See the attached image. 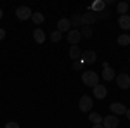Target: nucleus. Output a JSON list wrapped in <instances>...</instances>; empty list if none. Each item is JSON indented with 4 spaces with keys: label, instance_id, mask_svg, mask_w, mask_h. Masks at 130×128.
<instances>
[{
    "label": "nucleus",
    "instance_id": "nucleus-18",
    "mask_svg": "<svg viewBox=\"0 0 130 128\" xmlns=\"http://www.w3.org/2000/svg\"><path fill=\"white\" fill-rule=\"evenodd\" d=\"M70 23H71V28H75V30L80 28L82 26V14H75V16L70 19Z\"/></svg>",
    "mask_w": 130,
    "mask_h": 128
},
{
    "label": "nucleus",
    "instance_id": "nucleus-30",
    "mask_svg": "<svg viewBox=\"0 0 130 128\" xmlns=\"http://www.w3.org/2000/svg\"><path fill=\"white\" fill-rule=\"evenodd\" d=\"M2 17H4V10L0 9V19H2Z\"/></svg>",
    "mask_w": 130,
    "mask_h": 128
},
{
    "label": "nucleus",
    "instance_id": "nucleus-11",
    "mask_svg": "<svg viewBox=\"0 0 130 128\" xmlns=\"http://www.w3.org/2000/svg\"><path fill=\"white\" fill-rule=\"evenodd\" d=\"M109 111H113V114L116 116V114H125V113H127V107H125L121 102H113L109 106Z\"/></svg>",
    "mask_w": 130,
    "mask_h": 128
},
{
    "label": "nucleus",
    "instance_id": "nucleus-10",
    "mask_svg": "<svg viewBox=\"0 0 130 128\" xmlns=\"http://www.w3.org/2000/svg\"><path fill=\"white\" fill-rule=\"evenodd\" d=\"M102 78L106 80V81H111V80L116 78V73H115V69L109 68L108 64H104V69H102Z\"/></svg>",
    "mask_w": 130,
    "mask_h": 128
},
{
    "label": "nucleus",
    "instance_id": "nucleus-8",
    "mask_svg": "<svg viewBox=\"0 0 130 128\" xmlns=\"http://www.w3.org/2000/svg\"><path fill=\"white\" fill-rule=\"evenodd\" d=\"M80 40H82L80 30H70V31H68V42H70L71 45H78Z\"/></svg>",
    "mask_w": 130,
    "mask_h": 128
},
{
    "label": "nucleus",
    "instance_id": "nucleus-14",
    "mask_svg": "<svg viewBox=\"0 0 130 128\" xmlns=\"http://www.w3.org/2000/svg\"><path fill=\"white\" fill-rule=\"evenodd\" d=\"M70 59H73V61H78L80 59V56H82V49L78 47V45H71L70 47Z\"/></svg>",
    "mask_w": 130,
    "mask_h": 128
},
{
    "label": "nucleus",
    "instance_id": "nucleus-6",
    "mask_svg": "<svg viewBox=\"0 0 130 128\" xmlns=\"http://www.w3.org/2000/svg\"><path fill=\"white\" fill-rule=\"evenodd\" d=\"M92 106H94V100H92V97H89V95H83V97L80 99V102H78V107H80V111H83V113H90V111H92Z\"/></svg>",
    "mask_w": 130,
    "mask_h": 128
},
{
    "label": "nucleus",
    "instance_id": "nucleus-4",
    "mask_svg": "<svg viewBox=\"0 0 130 128\" xmlns=\"http://www.w3.org/2000/svg\"><path fill=\"white\" fill-rule=\"evenodd\" d=\"M16 16H18V19L21 21H26V19H31V16H33V12L28 5H21L16 9Z\"/></svg>",
    "mask_w": 130,
    "mask_h": 128
},
{
    "label": "nucleus",
    "instance_id": "nucleus-24",
    "mask_svg": "<svg viewBox=\"0 0 130 128\" xmlns=\"http://www.w3.org/2000/svg\"><path fill=\"white\" fill-rule=\"evenodd\" d=\"M5 128H19V125L16 121H9V123H5Z\"/></svg>",
    "mask_w": 130,
    "mask_h": 128
},
{
    "label": "nucleus",
    "instance_id": "nucleus-15",
    "mask_svg": "<svg viewBox=\"0 0 130 128\" xmlns=\"http://www.w3.org/2000/svg\"><path fill=\"white\" fill-rule=\"evenodd\" d=\"M118 26H120L123 31L130 30V16H120V17H118Z\"/></svg>",
    "mask_w": 130,
    "mask_h": 128
},
{
    "label": "nucleus",
    "instance_id": "nucleus-2",
    "mask_svg": "<svg viewBox=\"0 0 130 128\" xmlns=\"http://www.w3.org/2000/svg\"><path fill=\"white\" fill-rule=\"evenodd\" d=\"M115 81H116V85H118L121 90H128L130 88V76L127 75V73H120V75H116Z\"/></svg>",
    "mask_w": 130,
    "mask_h": 128
},
{
    "label": "nucleus",
    "instance_id": "nucleus-5",
    "mask_svg": "<svg viewBox=\"0 0 130 128\" xmlns=\"http://www.w3.org/2000/svg\"><path fill=\"white\" fill-rule=\"evenodd\" d=\"M95 21H97V14L92 12L90 9L82 14V26H90V24H94Z\"/></svg>",
    "mask_w": 130,
    "mask_h": 128
},
{
    "label": "nucleus",
    "instance_id": "nucleus-13",
    "mask_svg": "<svg viewBox=\"0 0 130 128\" xmlns=\"http://www.w3.org/2000/svg\"><path fill=\"white\" fill-rule=\"evenodd\" d=\"M106 2H102V0H97V2H94L92 5H90V10L92 12H95V14H99V12H102V10H106Z\"/></svg>",
    "mask_w": 130,
    "mask_h": 128
},
{
    "label": "nucleus",
    "instance_id": "nucleus-20",
    "mask_svg": "<svg viewBox=\"0 0 130 128\" xmlns=\"http://www.w3.org/2000/svg\"><path fill=\"white\" fill-rule=\"evenodd\" d=\"M31 21H33L35 24H42V23L45 21V16H43L42 12H33V16H31Z\"/></svg>",
    "mask_w": 130,
    "mask_h": 128
},
{
    "label": "nucleus",
    "instance_id": "nucleus-25",
    "mask_svg": "<svg viewBox=\"0 0 130 128\" xmlns=\"http://www.w3.org/2000/svg\"><path fill=\"white\" fill-rule=\"evenodd\" d=\"M80 68H82V61H80V59L75 61V62H73V69H76V71H78Z\"/></svg>",
    "mask_w": 130,
    "mask_h": 128
},
{
    "label": "nucleus",
    "instance_id": "nucleus-9",
    "mask_svg": "<svg viewBox=\"0 0 130 128\" xmlns=\"http://www.w3.org/2000/svg\"><path fill=\"white\" fill-rule=\"evenodd\" d=\"M108 95V88L104 87V85H95L94 87V97H97V100H102V99H106Z\"/></svg>",
    "mask_w": 130,
    "mask_h": 128
},
{
    "label": "nucleus",
    "instance_id": "nucleus-29",
    "mask_svg": "<svg viewBox=\"0 0 130 128\" xmlns=\"http://www.w3.org/2000/svg\"><path fill=\"white\" fill-rule=\"evenodd\" d=\"M92 128H102V125H92Z\"/></svg>",
    "mask_w": 130,
    "mask_h": 128
},
{
    "label": "nucleus",
    "instance_id": "nucleus-1",
    "mask_svg": "<svg viewBox=\"0 0 130 128\" xmlns=\"http://www.w3.org/2000/svg\"><path fill=\"white\" fill-rule=\"evenodd\" d=\"M82 81L87 85V87H95V85H99V75L95 73V71H85L83 75H82Z\"/></svg>",
    "mask_w": 130,
    "mask_h": 128
},
{
    "label": "nucleus",
    "instance_id": "nucleus-26",
    "mask_svg": "<svg viewBox=\"0 0 130 128\" xmlns=\"http://www.w3.org/2000/svg\"><path fill=\"white\" fill-rule=\"evenodd\" d=\"M108 16H109V12H108V10H102V12L97 14V19H99V17H108Z\"/></svg>",
    "mask_w": 130,
    "mask_h": 128
},
{
    "label": "nucleus",
    "instance_id": "nucleus-17",
    "mask_svg": "<svg viewBox=\"0 0 130 128\" xmlns=\"http://www.w3.org/2000/svg\"><path fill=\"white\" fill-rule=\"evenodd\" d=\"M89 119L92 125H102V116L99 113H89Z\"/></svg>",
    "mask_w": 130,
    "mask_h": 128
},
{
    "label": "nucleus",
    "instance_id": "nucleus-28",
    "mask_svg": "<svg viewBox=\"0 0 130 128\" xmlns=\"http://www.w3.org/2000/svg\"><path fill=\"white\" fill-rule=\"evenodd\" d=\"M125 114H127V118L130 119V109H127V113H125Z\"/></svg>",
    "mask_w": 130,
    "mask_h": 128
},
{
    "label": "nucleus",
    "instance_id": "nucleus-16",
    "mask_svg": "<svg viewBox=\"0 0 130 128\" xmlns=\"http://www.w3.org/2000/svg\"><path fill=\"white\" fill-rule=\"evenodd\" d=\"M33 38H35V42L37 43H43L45 42V33H43V30L42 28H35V31H33Z\"/></svg>",
    "mask_w": 130,
    "mask_h": 128
},
{
    "label": "nucleus",
    "instance_id": "nucleus-31",
    "mask_svg": "<svg viewBox=\"0 0 130 128\" xmlns=\"http://www.w3.org/2000/svg\"><path fill=\"white\" fill-rule=\"evenodd\" d=\"M128 62H130V57H128Z\"/></svg>",
    "mask_w": 130,
    "mask_h": 128
},
{
    "label": "nucleus",
    "instance_id": "nucleus-19",
    "mask_svg": "<svg viewBox=\"0 0 130 128\" xmlns=\"http://www.w3.org/2000/svg\"><path fill=\"white\" fill-rule=\"evenodd\" d=\"M116 10H118L120 16H127V12H128V4H127V2H120V4L116 5Z\"/></svg>",
    "mask_w": 130,
    "mask_h": 128
},
{
    "label": "nucleus",
    "instance_id": "nucleus-21",
    "mask_svg": "<svg viewBox=\"0 0 130 128\" xmlns=\"http://www.w3.org/2000/svg\"><path fill=\"white\" fill-rule=\"evenodd\" d=\"M116 42H118V45H121V47H127V45H130V36L127 33H125V35H120Z\"/></svg>",
    "mask_w": 130,
    "mask_h": 128
},
{
    "label": "nucleus",
    "instance_id": "nucleus-7",
    "mask_svg": "<svg viewBox=\"0 0 130 128\" xmlns=\"http://www.w3.org/2000/svg\"><path fill=\"white\" fill-rule=\"evenodd\" d=\"M118 125H120V119L115 114H109V116L102 118V128H118Z\"/></svg>",
    "mask_w": 130,
    "mask_h": 128
},
{
    "label": "nucleus",
    "instance_id": "nucleus-27",
    "mask_svg": "<svg viewBox=\"0 0 130 128\" xmlns=\"http://www.w3.org/2000/svg\"><path fill=\"white\" fill-rule=\"evenodd\" d=\"M4 38H5V30L0 28V40H4Z\"/></svg>",
    "mask_w": 130,
    "mask_h": 128
},
{
    "label": "nucleus",
    "instance_id": "nucleus-23",
    "mask_svg": "<svg viewBox=\"0 0 130 128\" xmlns=\"http://www.w3.org/2000/svg\"><path fill=\"white\" fill-rule=\"evenodd\" d=\"M80 33H82V36L90 38V36H92V28H90V26H83V28L80 30Z\"/></svg>",
    "mask_w": 130,
    "mask_h": 128
},
{
    "label": "nucleus",
    "instance_id": "nucleus-22",
    "mask_svg": "<svg viewBox=\"0 0 130 128\" xmlns=\"http://www.w3.org/2000/svg\"><path fill=\"white\" fill-rule=\"evenodd\" d=\"M61 38H62V33H61V31H52V33H50V40H52L54 43L61 42Z\"/></svg>",
    "mask_w": 130,
    "mask_h": 128
},
{
    "label": "nucleus",
    "instance_id": "nucleus-12",
    "mask_svg": "<svg viewBox=\"0 0 130 128\" xmlns=\"http://www.w3.org/2000/svg\"><path fill=\"white\" fill-rule=\"evenodd\" d=\"M70 28H71L70 19H66V17L59 19V23H57V31H61V33H66V31H70Z\"/></svg>",
    "mask_w": 130,
    "mask_h": 128
},
{
    "label": "nucleus",
    "instance_id": "nucleus-3",
    "mask_svg": "<svg viewBox=\"0 0 130 128\" xmlns=\"http://www.w3.org/2000/svg\"><path fill=\"white\" fill-rule=\"evenodd\" d=\"M80 61H82V64H94L97 61V54L94 50H83L80 56Z\"/></svg>",
    "mask_w": 130,
    "mask_h": 128
}]
</instances>
